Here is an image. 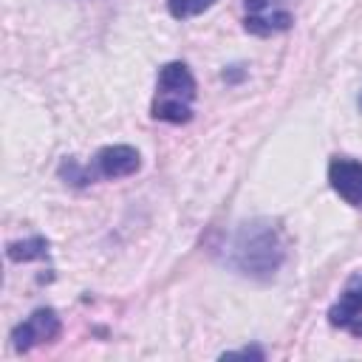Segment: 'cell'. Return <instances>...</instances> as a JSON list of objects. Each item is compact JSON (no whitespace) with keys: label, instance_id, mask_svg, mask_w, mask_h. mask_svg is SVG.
I'll return each instance as SVG.
<instances>
[{"label":"cell","instance_id":"ac0fdd59","mask_svg":"<svg viewBox=\"0 0 362 362\" xmlns=\"http://www.w3.org/2000/svg\"><path fill=\"white\" fill-rule=\"evenodd\" d=\"M359 105H362V99H359Z\"/></svg>","mask_w":362,"mask_h":362},{"label":"cell","instance_id":"277c9868","mask_svg":"<svg viewBox=\"0 0 362 362\" xmlns=\"http://www.w3.org/2000/svg\"><path fill=\"white\" fill-rule=\"evenodd\" d=\"M93 167L105 178H124V175H133L141 167V156L130 144H107L96 153Z\"/></svg>","mask_w":362,"mask_h":362},{"label":"cell","instance_id":"7a4b0ae2","mask_svg":"<svg viewBox=\"0 0 362 362\" xmlns=\"http://www.w3.org/2000/svg\"><path fill=\"white\" fill-rule=\"evenodd\" d=\"M62 331V322L57 317L54 308H37L25 322H20L14 331H11V345L14 351L25 354L31 351L37 342H54Z\"/></svg>","mask_w":362,"mask_h":362},{"label":"cell","instance_id":"9c48e42d","mask_svg":"<svg viewBox=\"0 0 362 362\" xmlns=\"http://www.w3.org/2000/svg\"><path fill=\"white\" fill-rule=\"evenodd\" d=\"M59 175H62V178H68L74 187H82V184L93 181V170H90V167H79L74 158H65V161H62Z\"/></svg>","mask_w":362,"mask_h":362},{"label":"cell","instance_id":"6da1fadb","mask_svg":"<svg viewBox=\"0 0 362 362\" xmlns=\"http://www.w3.org/2000/svg\"><path fill=\"white\" fill-rule=\"evenodd\" d=\"M286 252L277 238V229L269 221L243 223L229 243V266L252 280H272L283 263Z\"/></svg>","mask_w":362,"mask_h":362},{"label":"cell","instance_id":"7c38bea8","mask_svg":"<svg viewBox=\"0 0 362 362\" xmlns=\"http://www.w3.org/2000/svg\"><path fill=\"white\" fill-rule=\"evenodd\" d=\"M167 8L175 20H184L189 14V0H167Z\"/></svg>","mask_w":362,"mask_h":362},{"label":"cell","instance_id":"52a82bcc","mask_svg":"<svg viewBox=\"0 0 362 362\" xmlns=\"http://www.w3.org/2000/svg\"><path fill=\"white\" fill-rule=\"evenodd\" d=\"M153 119L158 122H170V124H187L192 119V107L184 99H173V96H161L153 105Z\"/></svg>","mask_w":362,"mask_h":362},{"label":"cell","instance_id":"8992f818","mask_svg":"<svg viewBox=\"0 0 362 362\" xmlns=\"http://www.w3.org/2000/svg\"><path fill=\"white\" fill-rule=\"evenodd\" d=\"M356 317H362V277H354L348 283V288L339 294V303L331 305L328 322L337 328H348V322Z\"/></svg>","mask_w":362,"mask_h":362},{"label":"cell","instance_id":"e0dca14e","mask_svg":"<svg viewBox=\"0 0 362 362\" xmlns=\"http://www.w3.org/2000/svg\"><path fill=\"white\" fill-rule=\"evenodd\" d=\"M223 79L226 82H238V79H243V71L238 68V71H223Z\"/></svg>","mask_w":362,"mask_h":362},{"label":"cell","instance_id":"30bf717a","mask_svg":"<svg viewBox=\"0 0 362 362\" xmlns=\"http://www.w3.org/2000/svg\"><path fill=\"white\" fill-rule=\"evenodd\" d=\"M243 28H246L249 34H255V37H269V34H274L272 25H269V17L263 20V17H257V14H246Z\"/></svg>","mask_w":362,"mask_h":362},{"label":"cell","instance_id":"3957f363","mask_svg":"<svg viewBox=\"0 0 362 362\" xmlns=\"http://www.w3.org/2000/svg\"><path fill=\"white\" fill-rule=\"evenodd\" d=\"M331 189L351 206H362V164L354 158H331L328 164Z\"/></svg>","mask_w":362,"mask_h":362},{"label":"cell","instance_id":"5b68a950","mask_svg":"<svg viewBox=\"0 0 362 362\" xmlns=\"http://www.w3.org/2000/svg\"><path fill=\"white\" fill-rule=\"evenodd\" d=\"M158 93L189 102L195 96V76L189 74V68L184 62H167L158 71Z\"/></svg>","mask_w":362,"mask_h":362},{"label":"cell","instance_id":"9a60e30c","mask_svg":"<svg viewBox=\"0 0 362 362\" xmlns=\"http://www.w3.org/2000/svg\"><path fill=\"white\" fill-rule=\"evenodd\" d=\"M266 3H269V0H243V6H246V11H249V14L263 11V8H266Z\"/></svg>","mask_w":362,"mask_h":362},{"label":"cell","instance_id":"5bb4252c","mask_svg":"<svg viewBox=\"0 0 362 362\" xmlns=\"http://www.w3.org/2000/svg\"><path fill=\"white\" fill-rule=\"evenodd\" d=\"M209 6H215V0H189V14H201Z\"/></svg>","mask_w":362,"mask_h":362},{"label":"cell","instance_id":"4fadbf2b","mask_svg":"<svg viewBox=\"0 0 362 362\" xmlns=\"http://www.w3.org/2000/svg\"><path fill=\"white\" fill-rule=\"evenodd\" d=\"M223 356H229V359H232V356H243V359H246V356H249V359H263V351H260V348H243V351H229V354H223Z\"/></svg>","mask_w":362,"mask_h":362},{"label":"cell","instance_id":"ba28073f","mask_svg":"<svg viewBox=\"0 0 362 362\" xmlns=\"http://www.w3.org/2000/svg\"><path fill=\"white\" fill-rule=\"evenodd\" d=\"M6 255L14 263H31V260H40V257L48 255V240L40 238V235L25 238V240H14V243L6 246Z\"/></svg>","mask_w":362,"mask_h":362},{"label":"cell","instance_id":"2e32d148","mask_svg":"<svg viewBox=\"0 0 362 362\" xmlns=\"http://www.w3.org/2000/svg\"><path fill=\"white\" fill-rule=\"evenodd\" d=\"M345 331H351V334H354V337H362V317H356V320H351V322H348V328H345Z\"/></svg>","mask_w":362,"mask_h":362},{"label":"cell","instance_id":"8fae6325","mask_svg":"<svg viewBox=\"0 0 362 362\" xmlns=\"http://www.w3.org/2000/svg\"><path fill=\"white\" fill-rule=\"evenodd\" d=\"M291 14L288 11H274L272 17H269V25H272V31H286V28H291Z\"/></svg>","mask_w":362,"mask_h":362}]
</instances>
